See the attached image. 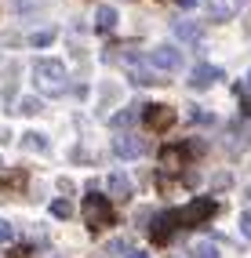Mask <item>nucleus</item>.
I'll return each instance as SVG.
<instances>
[{
  "mask_svg": "<svg viewBox=\"0 0 251 258\" xmlns=\"http://www.w3.org/2000/svg\"><path fill=\"white\" fill-rule=\"evenodd\" d=\"M44 0H15V11H29V8H40Z\"/></svg>",
  "mask_w": 251,
  "mask_h": 258,
  "instance_id": "17",
  "label": "nucleus"
},
{
  "mask_svg": "<svg viewBox=\"0 0 251 258\" xmlns=\"http://www.w3.org/2000/svg\"><path fill=\"white\" fill-rule=\"evenodd\" d=\"M182 4H186V8H204L208 0H182Z\"/></svg>",
  "mask_w": 251,
  "mask_h": 258,
  "instance_id": "19",
  "label": "nucleus"
},
{
  "mask_svg": "<svg viewBox=\"0 0 251 258\" xmlns=\"http://www.w3.org/2000/svg\"><path fill=\"white\" fill-rule=\"evenodd\" d=\"M175 37H178V40H200V37H204V29H200L197 22H186V19H182V22H175Z\"/></svg>",
  "mask_w": 251,
  "mask_h": 258,
  "instance_id": "8",
  "label": "nucleus"
},
{
  "mask_svg": "<svg viewBox=\"0 0 251 258\" xmlns=\"http://www.w3.org/2000/svg\"><path fill=\"white\" fill-rule=\"evenodd\" d=\"M33 80H37L40 91L62 95L66 91V80H70V70H66L62 58H37V62H33Z\"/></svg>",
  "mask_w": 251,
  "mask_h": 258,
  "instance_id": "1",
  "label": "nucleus"
},
{
  "mask_svg": "<svg viewBox=\"0 0 251 258\" xmlns=\"http://www.w3.org/2000/svg\"><path fill=\"white\" fill-rule=\"evenodd\" d=\"M11 236H15V229L8 226V222H4V218H0V244H8V240H11Z\"/></svg>",
  "mask_w": 251,
  "mask_h": 258,
  "instance_id": "18",
  "label": "nucleus"
},
{
  "mask_svg": "<svg viewBox=\"0 0 251 258\" xmlns=\"http://www.w3.org/2000/svg\"><path fill=\"white\" fill-rule=\"evenodd\" d=\"M149 62H153V70H160V73H178L182 70V51L175 44H157L149 51Z\"/></svg>",
  "mask_w": 251,
  "mask_h": 258,
  "instance_id": "2",
  "label": "nucleus"
},
{
  "mask_svg": "<svg viewBox=\"0 0 251 258\" xmlns=\"http://www.w3.org/2000/svg\"><path fill=\"white\" fill-rule=\"evenodd\" d=\"M116 22H120V11H116L113 4H98L95 8V26L98 29H113Z\"/></svg>",
  "mask_w": 251,
  "mask_h": 258,
  "instance_id": "6",
  "label": "nucleus"
},
{
  "mask_svg": "<svg viewBox=\"0 0 251 258\" xmlns=\"http://www.w3.org/2000/svg\"><path fill=\"white\" fill-rule=\"evenodd\" d=\"M44 106H40V98H33V95H26V98H19V113L22 116H37Z\"/></svg>",
  "mask_w": 251,
  "mask_h": 258,
  "instance_id": "12",
  "label": "nucleus"
},
{
  "mask_svg": "<svg viewBox=\"0 0 251 258\" xmlns=\"http://www.w3.org/2000/svg\"><path fill=\"white\" fill-rule=\"evenodd\" d=\"M51 215H55V218H70V215H73V204H70V200H55V204H51Z\"/></svg>",
  "mask_w": 251,
  "mask_h": 258,
  "instance_id": "14",
  "label": "nucleus"
},
{
  "mask_svg": "<svg viewBox=\"0 0 251 258\" xmlns=\"http://www.w3.org/2000/svg\"><path fill=\"white\" fill-rule=\"evenodd\" d=\"M247 91H251V70H247Z\"/></svg>",
  "mask_w": 251,
  "mask_h": 258,
  "instance_id": "21",
  "label": "nucleus"
},
{
  "mask_svg": "<svg viewBox=\"0 0 251 258\" xmlns=\"http://www.w3.org/2000/svg\"><path fill=\"white\" fill-rule=\"evenodd\" d=\"M106 189H109V197H131V182H128V175H120V171H113L106 178Z\"/></svg>",
  "mask_w": 251,
  "mask_h": 258,
  "instance_id": "7",
  "label": "nucleus"
},
{
  "mask_svg": "<svg viewBox=\"0 0 251 258\" xmlns=\"http://www.w3.org/2000/svg\"><path fill=\"white\" fill-rule=\"evenodd\" d=\"M135 120H139V109L128 106V109H120L116 116H109V127H128V124H135Z\"/></svg>",
  "mask_w": 251,
  "mask_h": 258,
  "instance_id": "11",
  "label": "nucleus"
},
{
  "mask_svg": "<svg viewBox=\"0 0 251 258\" xmlns=\"http://www.w3.org/2000/svg\"><path fill=\"white\" fill-rule=\"evenodd\" d=\"M124 258H149V254H146V251H135V247H131V251H128Z\"/></svg>",
  "mask_w": 251,
  "mask_h": 258,
  "instance_id": "20",
  "label": "nucleus"
},
{
  "mask_svg": "<svg viewBox=\"0 0 251 258\" xmlns=\"http://www.w3.org/2000/svg\"><path fill=\"white\" fill-rule=\"evenodd\" d=\"M222 80V70H219V66H208V62H200V66H193V70H190V88L193 91H208L211 88V84H219Z\"/></svg>",
  "mask_w": 251,
  "mask_h": 258,
  "instance_id": "3",
  "label": "nucleus"
},
{
  "mask_svg": "<svg viewBox=\"0 0 251 258\" xmlns=\"http://www.w3.org/2000/svg\"><path fill=\"white\" fill-rule=\"evenodd\" d=\"M240 233H244V236L251 240V208H247V211L240 215Z\"/></svg>",
  "mask_w": 251,
  "mask_h": 258,
  "instance_id": "16",
  "label": "nucleus"
},
{
  "mask_svg": "<svg viewBox=\"0 0 251 258\" xmlns=\"http://www.w3.org/2000/svg\"><path fill=\"white\" fill-rule=\"evenodd\" d=\"M29 44H33V47H47V44H55V29H40V33H33Z\"/></svg>",
  "mask_w": 251,
  "mask_h": 258,
  "instance_id": "13",
  "label": "nucleus"
},
{
  "mask_svg": "<svg viewBox=\"0 0 251 258\" xmlns=\"http://www.w3.org/2000/svg\"><path fill=\"white\" fill-rule=\"evenodd\" d=\"M106 251H113V254H128L131 247H128V240H124V236H113L109 244H106Z\"/></svg>",
  "mask_w": 251,
  "mask_h": 258,
  "instance_id": "15",
  "label": "nucleus"
},
{
  "mask_svg": "<svg viewBox=\"0 0 251 258\" xmlns=\"http://www.w3.org/2000/svg\"><path fill=\"white\" fill-rule=\"evenodd\" d=\"M247 197H251V189H247Z\"/></svg>",
  "mask_w": 251,
  "mask_h": 258,
  "instance_id": "22",
  "label": "nucleus"
},
{
  "mask_svg": "<svg viewBox=\"0 0 251 258\" xmlns=\"http://www.w3.org/2000/svg\"><path fill=\"white\" fill-rule=\"evenodd\" d=\"M190 258H222V251H219V244H211V240H197Z\"/></svg>",
  "mask_w": 251,
  "mask_h": 258,
  "instance_id": "10",
  "label": "nucleus"
},
{
  "mask_svg": "<svg viewBox=\"0 0 251 258\" xmlns=\"http://www.w3.org/2000/svg\"><path fill=\"white\" fill-rule=\"evenodd\" d=\"M22 146H26L29 153H47V146H51V142H47L40 131H26V135H22Z\"/></svg>",
  "mask_w": 251,
  "mask_h": 258,
  "instance_id": "9",
  "label": "nucleus"
},
{
  "mask_svg": "<svg viewBox=\"0 0 251 258\" xmlns=\"http://www.w3.org/2000/svg\"><path fill=\"white\" fill-rule=\"evenodd\" d=\"M113 153L120 160H135L146 153V142L139 139V135H120V139H113Z\"/></svg>",
  "mask_w": 251,
  "mask_h": 258,
  "instance_id": "4",
  "label": "nucleus"
},
{
  "mask_svg": "<svg viewBox=\"0 0 251 258\" xmlns=\"http://www.w3.org/2000/svg\"><path fill=\"white\" fill-rule=\"evenodd\" d=\"M204 11H208V19L226 22V19H233V15H237V0H208Z\"/></svg>",
  "mask_w": 251,
  "mask_h": 258,
  "instance_id": "5",
  "label": "nucleus"
}]
</instances>
